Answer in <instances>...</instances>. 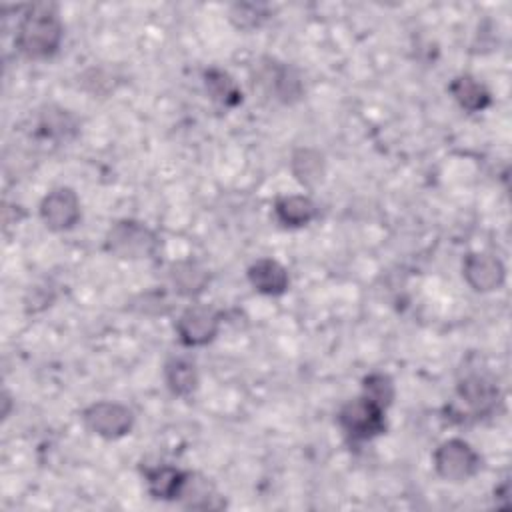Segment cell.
<instances>
[{
    "mask_svg": "<svg viewBox=\"0 0 512 512\" xmlns=\"http://www.w3.org/2000/svg\"><path fill=\"white\" fill-rule=\"evenodd\" d=\"M64 26L58 6L52 2H34L26 6L16 28V50L28 60H48L62 44Z\"/></svg>",
    "mask_w": 512,
    "mask_h": 512,
    "instance_id": "cell-1",
    "label": "cell"
},
{
    "mask_svg": "<svg viewBox=\"0 0 512 512\" xmlns=\"http://www.w3.org/2000/svg\"><path fill=\"white\" fill-rule=\"evenodd\" d=\"M252 82L280 104H294L304 96V80L300 72L276 58L264 56L252 68Z\"/></svg>",
    "mask_w": 512,
    "mask_h": 512,
    "instance_id": "cell-2",
    "label": "cell"
},
{
    "mask_svg": "<svg viewBox=\"0 0 512 512\" xmlns=\"http://www.w3.org/2000/svg\"><path fill=\"white\" fill-rule=\"evenodd\" d=\"M158 236L156 232L146 226L144 222L124 218L110 226L104 238V248L122 260H142L152 258L158 250Z\"/></svg>",
    "mask_w": 512,
    "mask_h": 512,
    "instance_id": "cell-3",
    "label": "cell"
},
{
    "mask_svg": "<svg viewBox=\"0 0 512 512\" xmlns=\"http://www.w3.org/2000/svg\"><path fill=\"white\" fill-rule=\"evenodd\" d=\"M436 474L446 482H468L482 468L480 454L462 438H448L438 444L432 456Z\"/></svg>",
    "mask_w": 512,
    "mask_h": 512,
    "instance_id": "cell-4",
    "label": "cell"
},
{
    "mask_svg": "<svg viewBox=\"0 0 512 512\" xmlns=\"http://www.w3.org/2000/svg\"><path fill=\"white\" fill-rule=\"evenodd\" d=\"M384 412H386L384 408L376 406L366 396H358V398L342 404L336 418H338L342 432L350 440L364 442V440H372V438L380 436L386 430Z\"/></svg>",
    "mask_w": 512,
    "mask_h": 512,
    "instance_id": "cell-5",
    "label": "cell"
},
{
    "mask_svg": "<svg viewBox=\"0 0 512 512\" xmlns=\"http://www.w3.org/2000/svg\"><path fill=\"white\" fill-rule=\"evenodd\" d=\"M82 422L92 434L104 440H118L132 430L134 412L120 402L102 400L90 404L82 412Z\"/></svg>",
    "mask_w": 512,
    "mask_h": 512,
    "instance_id": "cell-6",
    "label": "cell"
},
{
    "mask_svg": "<svg viewBox=\"0 0 512 512\" xmlns=\"http://www.w3.org/2000/svg\"><path fill=\"white\" fill-rule=\"evenodd\" d=\"M222 314L212 306H188L176 320V334L182 346L196 348L212 342L220 330Z\"/></svg>",
    "mask_w": 512,
    "mask_h": 512,
    "instance_id": "cell-7",
    "label": "cell"
},
{
    "mask_svg": "<svg viewBox=\"0 0 512 512\" xmlns=\"http://www.w3.org/2000/svg\"><path fill=\"white\" fill-rule=\"evenodd\" d=\"M80 216V198L68 186H58L50 190L40 202V218L44 226L52 232H66L74 228Z\"/></svg>",
    "mask_w": 512,
    "mask_h": 512,
    "instance_id": "cell-8",
    "label": "cell"
},
{
    "mask_svg": "<svg viewBox=\"0 0 512 512\" xmlns=\"http://www.w3.org/2000/svg\"><path fill=\"white\" fill-rule=\"evenodd\" d=\"M456 392H458V398L478 418L494 414V410L498 408V404L502 400L498 384L482 372H470L464 378H460Z\"/></svg>",
    "mask_w": 512,
    "mask_h": 512,
    "instance_id": "cell-9",
    "label": "cell"
},
{
    "mask_svg": "<svg viewBox=\"0 0 512 512\" xmlns=\"http://www.w3.org/2000/svg\"><path fill=\"white\" fill-rule=\"evenodd\" d=\"M462 276L476 292H494L506 280V268L500 258L486 252H472L464 258Z\"/></svg>",
    "mask_w": 512,
    "mask_h": 512,
    "instance_id": "cell-10",
    "label": "cell"
},
{
    "mask_svg": "<svg viewBox=\"0 0 512 512\" xmlns=\"http://www.w3.org/2000/svg\"><path fill=\"white\" fill-rule=\"evenodd\" d=\"M78 118L56 104H48L38 112L36 118V132L42 138L54 140V142H68L78 134Z\"/></svg>",
    "mask_w": 512,
    "mask_h": 512,
    "instance_id": "cell-11",
    "label": "cell"
},
{
    "mask_svg": "<svg viewBox=\"0 0 512 512\" xmlns=\"http://www.w3.org/2000/svg\"><path fill=\"white\" fill-rule=\"evenodd\" d=\"M250 286L264 296H280L290 286L288 270L272 258H260L248 268Z\"/></svg>",
    "mask_w": 512,
    "mask_h": 512,
    "instance_id": "cell-12",
    "label": "cell"
},
{
    "mask_svg": "<svg viewBox=\"0 0 512 512\" xmlns=\"http://www.w3.org/2000/svg\"><path fill=\"white\" fill-rule=\"evenodd\" d=\"M168 278L180 296L192 298L208 288L210 272L198 260H176L168 268Z\"/></svg>",
    "mask_w": 512,
    "mask_h": 512,
    "instance_id": "cell-13",
    "label": "cell"
},
{
    "mask_svg": "<svg viewBox=\"0 0 512 512\" xmlns=\"http://www.w3.org/2000/svg\"><path fill=\"white\" fill-rule=\"evenodd\" d=\"M186 474L188 472H184L176 466H170V464H160V466L146 468L144 470V480H146L148 494L152 498L164 500V502L178 500L180 490H182L184 480H186Z\"/></svg>",
    "mask_w": 512,
    "mask_h": 512,
    "instance_id": "cell-14",
    "label": "cell"
},
{
    "mask_svg": "<svg viewBox=\"0 0 512 512\" xmlns=\"http://www.w3.org/2000/svg\"><path fill=\"white\" fill-rule=\"evenodd\" d=\"M292 176L306 188H316L326 176L324 154L310 146H300L290 156Z\"/></svg>",
    "mask_w": 512,
    "mask_h": 512,
    "instance_id": "cell-15",
    "label": "cell"
},
{
    "mask_svg": "<svg viewBox=\"0 0 512 512\" xmlns=\"http://www.w3.org/2000/svg\"><path fill=\"white\" fill-rule=\"evenodd\" d=\"M178 500L192 510H216L224 506V500L216 492L214 484L196 472L186 474Z\"/></svg>",
    "mask_w": 512,
    "mask_h": 512,
    "instance_id": "cell-16",
    "label": "cell"
},
{
    "mask_svg": "<svg viewBox=\"0 0 512 512\" xmlns=\"http://www.w3.org/2000/svg\"><path fill=\"white\" fill-rule=\"evenodd\" d=\"M456 104L466 112H482L490 106V90L472 74H458L448 86Z\"/></svg>",
    "mask_w": 512,
    "mask_h": 512,
    "instance_id": "cell-17",
    "label": "cell"
},
{
    "mask_svg": "<svg viewBox=\"0 0 512 512\" xmlns=\"http://www.w3.org/2000/svg\"><path fill=\"white\" fill-rule=\"evenodd\" d=\"M318 214L316 204L312 198L304 194H288L280 196L274 202V216L286 228H302L310 224Z\"/></svg>",
    "mask_w": 512,
    "mask_h": 512,
    "instance_id": "cell-18",
    "label": "cell"
},
{
    "mask_svg": "<svg viewBox=\"0 0 512 512\" xmlns=\"http://www.w3.org/2000/svg\"><path fill=\"white\" fill-rule=\"evenodd\" d=\"M164 380L168 390L178 398H190L198 388V370L194 360L174 356L164 366Z\"/></svg>",
    "mask_w": 512,
    "mask_h": 512,
    "instance_id": "cell-19",
    "label": "cell"
},
{
    "mask_svg": "<svg viewBox=\"0 0 512 512\" xmlns=\"http://www.w3.org/2000/svg\"><path fill=\"white\" fill-rule=\"evenodd\" d=\"M204 88L208 96L224 108H234L242 102V90L226 70L208 68L204 72Z\"/></svg>",
    "mask_w": 512,
    "mask_h": 512,
    "instance_id": "cell-20",
    "label": "cell"
},
{
    "mask_svg": "<svg viewBox=\"0 0 512 512\" xmlns=\"http://www.w3.org/2000/svg\"><path fill=\"white\" fill-rule=\"evenodd\" d=\"M362 396H366L370 402H374L380 408H388L396 396L394 382L384 372H372L364 376L362 380Z\"/></svg>",
    "mask_w": 512,
    "mask_h": 512,
    "instance_id": "cell-21",
    "label": "cell"
},
{
    "mask_svg": "<svg viewBox=\"0 0 512 512\" xmlns=\"http://www.w3.org/2000/svg\"><path fill=\"white\" fill-rule=\"evenodd\" d=\"M268 16L270 12L264 4H234L228 12L230 22L244 32L260 28L268 20Z\"/></svg>",
    "mask_w": 512,
    "mask_h": 512,
    "instance_id": "cell-22",
    "label": "cell"
},
{
    "mask_svg": "<svg viewBox=\"0 0 512 512\" xmlns=\"http://www.w3.org/2000/svg\"><path fill=\"white\" fill-rule=\"evenodd\" d=\"M2 404H4L2 418H8V414H10V396H8V392H4V396H2Z\"/></svg>",
    "mask_w": 512,
    "mask_h": 512,
    "instance_id": "cell-23",
    "label": "cell"
}]
</instances>
